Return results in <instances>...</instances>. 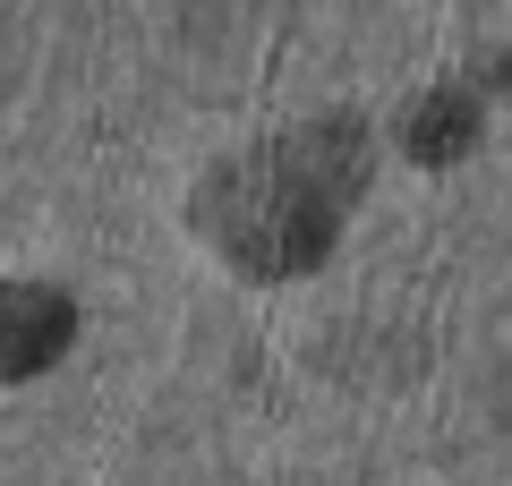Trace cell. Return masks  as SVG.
<instances>
[{
	"label": "cell",
	"instance_id": "cell-1",
	"mask_svg": "<svg viewBox=\"0 0 512 486\" xmlns=\"http://www.w3.org/2000/svg\"><path fill=\"white\" fill-rule=\"evenodd\" d=\"M367 180V145L350 120H325L308 137H282L265 154L231 162L205 197L214 239L239 256L248 273H299L333 248V222Z\"/></svg>",
	"mask_w": 512,
	"mask_h": 486
},
{
	"label": "cell",
	"instance_id": "cell-2",
	"mask_svg": "<svg viewBox=\"0 0 512 486\" xmlns=\"http://www.w3.org/2000/svg\"><path fill=\"white\" fill-rule=\"evenodd\" d=\"M69 299L43 282H0V376H26L69 342Z\"/></svg>",
	"mask_w": 512,
	"mask_h": 486
},
{
	"label": "cell",
	"instance_id": "cell-3",
	"mask_svg": "<svg viewBox=\"0 0 512 486\" xmlns=\"http://www.w3.org/2000/svg\"><path fill=\"white\" fill-rule=\"evenodd\" d=\"M470 137H478V103H470L461 86H453V94H427V103H419V120H410V145H419L427 162L461 154Z\"/></svg>",
	"mask_w": 512,
	"mask_h": 486
}]
</instances>
